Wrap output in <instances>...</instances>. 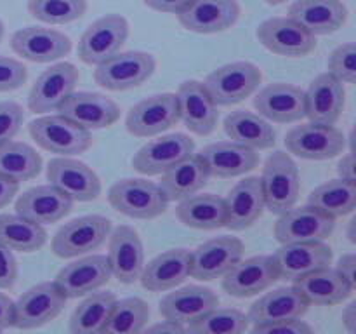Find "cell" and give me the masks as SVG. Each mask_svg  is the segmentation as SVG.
I'll return each instance as SVG.
<instances>
[{"label":"cell","mask_w":356,"mask_h":334,"mask_svg":"<svg viewBox=\"0 0 356 334\" xmlns=\"http://www.w3.org/2000/svg\"><path fill=\"white\" fill-rule=\"evenodd\" d=\"M209 177L211 174H209L204 160L200 159L198 153H191L162 174V181L159 186L162 188L167 200L179 202L200 191L207 184Z\"/></svg>","instance_id":"obj_34"},{"label":"cell","mask_w":356,"mask_h":334,"mask_svg":"<svg viewBox=\"0 0 356 334\" xmlns=\"http://www.w3.org/2000/svg\"><path fill=\"white\" fill-rule=\"evenodd\" d=\"M17 280V261L9 247L0 244V289H13Z\"/></svg>","instance_id":"obj_49"},{"label":"cell","mask_w":356,"mask_h":334,"mask_svg":"<svg viewBox=\"0 0 356 334\" xmlns=\"http://www.w3.org/2000/svg\"><path fill=\"white\" fill-rule=\"evenodd\" d=\"M177 96L179 120L197 136H209L216 131L219 120L218 104L212 101L204 82L186 80L181 84Z\"/></svg>","instance_id":"obj_24"},{"label":"cell","mask_w":356,"mask_h":334,"mask_svg":"<svg viewBox=\"0 0 356 334\" xmlns=\"http://www.w3.org/2000/svg\"><path fill=\"white\" fill-rule=\"evenodd\" d=\"M356 49L355 44L339 45L334 49L329 56V73L341 80L343 84H355L356 80V65H355Z\"/></svg>","instance_id":"obj_45"},{"label":"cell","mask_w":356,"mask_h":334,"mask_svg":"<svg viewBox=\"0 0 356 334\" xmlns=\"http://www.w3.org/2000/svg\"><path fill=\"white\" fill-rule=\"evenodd\" d=\"M294 287L305 296L309 305L334 306L346 301L351 296V285L330 267L309 271L296 278Z\"/></svg>","instance_id":"obj_35"},{"label":"cell","mask_w":356,"mask_h":334,"mask_svg":"<svg viewBox=\"0 0 356 334\" xmlns=\"http://www.w3.org/2000/svg\"><path fill=\"white\" fill-rule=\"evenodd\" d=\"M216 306H219V298L212 289L204 285H186L163 296L160 301V313L163 319L181 326H190Z\"/></svg>","instance_id":"obj_31"},{"label":"cell","mask_w":356,"mask_h":334,"mask_svg":"<svg viewBox=\"0 0 356 334\" xmlns=\"http://www.w3.org/2000/svg\"><path fill=\"white\" fill-rule=\"evenodd\" d=\"M252 333H289V334H309L313 333V327L308 326L301 319H287L278 320L271 324H261V326H252Z\"/></svg>","instance_id":"obj_48"},{"label":"cell","mask_w":356,"mask_h":334,"mask_svg":"<svg viewBox=\"0 0 356 334\" xmlns=\"http://www.w3.org/2000/svg\"><path fill=\"white\" fill-rule=\"evenodd\" d=\"M115 303H117V296L113 292H94V294L87 296L70 317V333H103V327Z\"/></svg>","instance_id":"obj_40"},{"label":"cell","mask_w":356,"mask_h":334,"mask_svg":"<svg viewBox=\"0 0 356 334\" xmlns=\"http://www.w3.org/2000/svg\"><path fill=\"white\" fill-rule=\"evenodd\" d=\"M59 115L70 118L87 131L111 127L120 118V108L113 100L99 93H75L63 100Z\"/></svg>","instance_id":"obj_16"},{"label":"cell","mask_w":356,"mask_h":334,"mask_svg":"<svg viewBox=\"0 0 356 334\" xmlns=\"http://www.w3.org/2000/svg\"><path fill=\"white\" fill-rule=\"evenodd\" d=\"M72 198L52 184L30 188L16 200V214L42 226L61 221L72 212Z\"/></svg>","instance_id":"obj_27"},{"label":"cell","mask_w":356,"mask_h":334,"mask_svg":"<svg viewBox=\"0 0 356 334\" xmlns=\"http://www.w3.org/2000/svg\"><path fill=\"white\" fill-rule=\"evenodd\" d=\"M111 278L106 256L92 254L66 264L56 275V285L65 292L66 298H79L90 294L108 284Z\"/></svg>","instance_id":"obj_25"},{"label":"cell","mask_w":356,"mask_h":334,"mask_svg":"<svg viewBox=\"0 0 356 334\" xmlns=\"http://www.w3.org/2000/svg\"><path fill=\"white\" fill-rule=\"evenodd\" d=\"M179 122L177 96L172 93L153 94L129 110L125 127L136 138H153Z\"/></svg>","instance_id":"obj_10"},{"label":"cell","mask_w":356,"mask_h":334,"mask_svg":"<svg viewBox=\"0 0 356 334\" xmlns=\"http://www.w3.org/2000/svg\"><path fill=\"white\" fill-rule=\"evenodd\" d=\"M261 44L284 58H305L316 49V37L292 17H270L256 31Z\"/></svg>","instance_id":"obj_12"},{"label":"cell","mask_w":356,"mask_h":334,"mask_svg":"<svg viewBox=\"0 0 356 334\" xmlns=\"http://www.w3.org/2000/svg\"><path fill=\"white\" fill-rule=\"evenodd\" d=\"M176 214L188 228L218 230L226 226L225 198L214 193H193L179 200Z\"/></svg>","instance_id":"obj_37"},{"label":"cell","mask_w":356,"mask_h":334,"mask_svg":"<svg viewBox=\"0 0 356 334\" xmlns=\"http://www.w3.org/2000/svg\"><path fill=\"white\" fill-rule=\"evenodd\" d=\"M306 117L309 122L323 125H336L346 104V89L341 80L322 73L309 84L305 93Z\"/></svg>","instance_id":"obj_26"},{"label":"cell","mask_w":356,"mask_h":334,"mask_svg":"<svg viewBox=\"0 0 356 334\" xmlns=\"http://www.w3.org/2000/svg\"><path fill=\"white\" fill-rule=\"evenodd\" d=\"M198 155L207 166L209 174L216 177L243 176L259 166L257 150L235 141L212 143L202 148Z\"/></svg>","instance_id":"obj_30"},{"label":"cell","mask_w":356,"mask_h":334,"mask_svg":"<svg viewBox=\"0 0 356 334\" xmlns=\"http://www.w3.org/2000/svg\"><path fill=\"white\" fill-rule=\"evenodd\" d=\"M271 257L277 267L278 278L294 282L309 271L330 267L334 253L323 242H291L282 244Z\"/></svg>","instance_id":"obj_21"},{"label":"cell","mask_w":356,"mask_h":334,"mask_svg":"<svg viewBox=\"0 0 356 334\" xmlns=\"http://www.w3.org/2000/svg\"><path fill=\"white\" fill-rule=\"evenodd\" d=\"M2 38H3V23L0 21V42H2Z\"/></svg>","instance_id":"obj_58"},{"label":"cell","mask_w":356,"mask_h":334,"mask_svg":"<svg viewBox=\"0 0 356 334\" xmlns=\"http://www.w3.org/2000/svg\"><path fill=\"white\" fill-rule=\"evenodd\" d=\"M111 232V221L104 216L89 214L65 223L52 237V253L63 260L79 257L99 249Z\"/></svg>","instance_id":"obj_6"},{"label":"cell","mask_w":356,"mask_h":334,"mask_svg":"<svg viewBox=\"0 0 356 334\" xmlns=\"http://www.w3.org/2000/svg\"><path fill=\"white\" fill-rule=\"evenodd\" d=\"M266 2L270 3V6H280V3H285L287 0H266Z\"/></svg>","instance_id":"obj_57"},{"label":"cell","mask_w":356,"mask_h":334,"mask_svg":"<svg viewBox=\"0 0 356 334\" xmlns=\"http://www.w3.org/2000/svg\"><path fill=\"white\" fill-rule=\"evenodd\" d=\"M285 146L291 155L305 160H329L346 148V138L334 125L308 124L296 125L285 136Z\"/></svg>","instance_id":"obj_9"},{"label":"cell","mask_w":356,"mask_h":334,"mask_svg":"<svg viewBox=\"0 0 356 334\" xmlns=\"http://www.w3.org/2000/svg\"><path fill=\"white\" fill-rule=\"evenodd\" d=\"M226 228L242 232L250 228L266 209L261 177L250 176L236 183L225 198Z\"/></svg>","instance_id":"obj_28"},{"label":"cell","mask_w":356,"mask_h":334,"mask_svg":"<svg viewBox=\"0 0 356 334\" xmlns=\"http://www.w3.org/2000/svg\"><path fill=\"white\" fill-rule=\"evenodd\" d=\"M14 320V301L0 292V331L13 327Z\"/></svg>","instance_id":"obj_53"},{"label":"cell","mask_w":356,"mask_h":334,"mask_svg":"<svg viewBox=\"0 0 356 334\" xmlns=\"http://www.w3.org/2000/svg\"><path fill=\"white\" fill-rule=\"evenodd\" d=\"M47 181L73 202H92L101 195L97 174L87 164L70 157H58L49 162Z\"/></svg>","instance_id":"obj_15"},{"label":"cell","mask_w":356,"mask_h":334,"mask_svg":"<svg viewBox=\"0 0 356 334\" xmlns=\"http://www.w3.org/2000/svg\"><path fill=\"white\" fill-rule=\"evenodd\" d=\"M191 277V253L186 249H169L153 257L141 271V285L146 291L165 292L176 289Z\"/></svg>","instance_id":"obj_32"},{"label":"cell","mask_w":356,"mask_h":334,"mask_svg":"<svg viewBox=\"0 0 356 334\" xmlns=\"http://www.w3.org/2000/svg\"><path fill=\"white\" fill-rule=\"evenodd\" d=\"M278 216L275 237L280 244L323 242L336 228V219L309 204L305 207H291Z\"/></svg>","instance_id":"obj_11"},{"label":"cell","mask_w":356,"mask_h":334,"mask_svg":"<svg viewBox=\"0 0 356 334\" xmlns=\"http://www.w3.org/2000/svg\"><path fill=\"white\" fill-rule=\"evenodd\" d=\"M191 2H193V0H143V3L148 6L149 9L167 14H179L181 10L186 9Z\"/></svg>","instance_id":"obj_51"},{"label":"cell","mask_w":356,"mask_h":334,"mask_svg":"<svg viewBox=\"0 0 356 334\" xmlns=\"http://www.w3.org/2000/svg\"><path fill=\"white\" fill-rule=\"evenodd\" d=\"M278 280V271L271 256L240 260L222 275V289L233 298H250L266 291Z\"/></svg>","instance_id":"obj_20"},{"label":"cell","mask_w":356,"mask_h":334,"mask_svg":"<svg viewBox=\"0 0 356 334\" xmlns=\"http://www.w3.org/2000/svg\"><path fill=\"white\" fill-rule=\"evenodd\" d=\"M334 270L351 285V289H356V256L353 253L344 254L339 261H337Z\"/></svg>","instance_id":"obj_50"},{"label":"cell","mask_w":356,"mask_h":334,"mask_svg":"<svg viewBox=\"0 0 356 334\" xmlns=\"http://www.w3.org/2000/svg\"><path fill=\"white\" fill-rule=\"evenodd\" d=\"M19 191V183L0 174V209L7 207Z\"/></svg>","instance_id":"obj_52"},{"label":"cell","mask_w":356,"mask_h":334,"mask_svg":"<svg viewBox=\"0 0 356 334\" xmlns=\"http://www.w3.org/2000/svg\"><path fill=\"white\" fill-rule=\"evenodd\" d=\"M149 320V306L141 298H125L115 303L103 327L108 334H136L145 331Z\"/></svg>","instance_id":"obj_42"},{"label":"cell","mask_w":356,"mask_h":334,"mask_svg":"<svg viewBox=\"0 0 356 334\" xmlns=\"http://www.w3.org/2000/svg\"><path fill=\"white\" fill-rule=\"evenodd\" d=\"M249 329V317L235 308H216L186 326L195 334H240Z\"/></svg>","instance_id":"obj_43"},{"label":"cell","mask_w":356,"mask_h":334,"mask_svg":"<svg viewBox=\"0 0 356 334\" xmlns=\"http://www.w3.org/2000/svg\"><path fill=\"white\" fill-rule=\"evenodd\" d=\"M108 200L115 211L132 219L159 218L169 207L162 188L141 177H125L111 184Z\"/></svg>","instance_id":"obj_2"},{"label":"cell","mask_w":356,"mask_h":334,"mask_svg":"<svg viewBox=\"0 0 356 334\" xmlns=\"http://www.w3.org/2000/svg\"><path fill=\"white\" fill-rule=\"evenodd\" d=\"M341 319H343V324L344 327H346L348 333L353 334L356 331V301H351L350 305L344 308L343 317H341Z\"/></svg>","instance_id":"obj_55"},{"label":"cell","mask_w":356,"mask_h":334,"mask_svg":"<svg viewBox=\"0 0 356 334\" xmlns=\"http://www.w3.org/2000/svg\"><path fill=\"white\" fill-rule=\"evenodd\" d=\"M31 139L45 152L59 157L80 155L92 145V134L63 115H45L28 125Z\"/></svg>","instance_id":"obj_3"},{"label":"cell","mask_w":356,"mask_h":334,"mask_svg":"<svg viewBox=\"0 0 356 334\" xmlns=\"http://www.w3.org/2000/svg\"><path fill=\"white\" fill-rule=\"evenodd\" d=\"M261 117L277 124H294L306 117L305 90L287 82H273L254 97Z\"/></svg>","instance_id":"obj_23"},{"label":"cell","mask_w":356,"mask_h":334,"mask_svg":"<svg viewBox=\"0 0 356 334\" xmlns=\"http://www.w3.org/2000/svg\"><path fill=\"white\" fill-rule=\"evenodd\" d=\"M263 80L259 66L250 61H235L211 73L204 86L218 106H232L252 96Z\"/></svg>","instance_id":"obj_5"},{"label":"cell","mask_w":356,"mask_h":334,"mask_svg":"<svg viewBox=\"0 0 356 334\" xmlns=\"http://www.w3.org/2000/svg\"><path fill=\"white\" fill-rule=\"evenodd\" d=\"M129 38V23L120 14H106L87 26L79 42V58L86 65H99L122 51Z\"/></svg>","instance_id":"obj_8"},{"label":"cell","mask_w":356,"mask_h":334,"mask_svg":"<svg viewBox=\"0 0 356 334\" xmlns=\"http://www.w3.org/2000/svg\"><path fill=\"white\" fill-rule=\"evenodd\" d=\"M10 47L31 63H52L70 54L72 40L68 35L52 28L26 26L13 35Z\"/></svg>","instance_id":"obj_19"},{"label":"cell","mask_w":356,"mask_h":334,"mask_svg":"<svg viewBox=\"0 0 356 334\" xmlns=\"http://www.w3.org/2000/svg\"><path fill=\"white\" fill-rule=\"evenodd\" d=\"M28 70L17 59L0 56V93H10L24 86Z\"/></svg>","instance_id":"obj_46"},{"label":"cell","mask_w":356,"mask_h":334,"mask_svg":"<svg viewBox=\"0 0 356 334\" xmlns=\"http://www.w3.org/2000/svg\"><path fill=\"white\" fill-rule=\"evenodd\" d=\"M240 17L236 0H193L177 14L179 24L188 31L202 35L221 33L235 26Z\"/></svg>","instance_id":"obj_22"},{"label":"cell","mask_w":356,"mask_h":334,"mask_svg":"<svg viewBox=\"0 0 356 334\" xmlns=\"http://www.w3.org/2000/svg\"><path fill=\"white\" fill-rule=\"evenodd\" d=\"M195 152V141L188 134L159 136L143 145L132 157V167L145 176H159L169 167Z\"/></svg>","instance_id":"obj_13"},{"label":"cell","mask_w":356,"mask_h":334,"mask_svg":"<svg viewBox=\"0 0 356 334\" xmlns=\"http://www.w3.org/2000/svg\"><path fill=\"white\" fill-rule=\"evenodd\" d=\"M110 233L106 260L110 264L111 277L122 284H134L139 280L145 268V247L141 237L129 225L117 226Z\"/></svg>","instance_id":"obj_17"},{"label":"cell","mask_w":356,"mask_h":334,"mask_svg":"<svg viewBox=\"0 0 356 334\" xmlns=\"http://www.w3.org/2000/svg\"><path fill=\"white\" fill-rule=\"evenodd\" d=\"M148 331L149 333H160V331H162V333H183V331H186L184 329V326H181V324H176V322H172V320H163V324H156V326H152V327H148Z\"/></svg>","instance_id":"obj_56"},{"label":"cell","mask_w":356,"mask_h":334,"mask_svg":"<svg viewBox=\"0 0 356 334\" xmlns=\"http://www.w3.org/2000/svg\"><path fill=\"white\" fill-rule=\"evenodd\" d=\"M243 250L242 240L228 235L200 244L191 253V277L205 282L221 278L236 261L242 260Z\"/></svg>","instance_id":"obj_18"},{"label":"cell","mask_w":356,"mask_h":334,"mask_svg":"<svg viewBox=\"0 0 356 334\" xmlns=\"http://www.w3.org/2000/svg\"><path fill=\"white\" fill-rule=\"evenodd\" d=\"M355 155L353 153H348L344 155L343 159L339 160L337 164V173H339L341 180H346V181H355Z\"/></svg>","instance_id":"obj_54"},{"label":"cell","mask_w":356,"mask_h":334,"mask_svg":"<svg viewBox=\"0 0 356 334\" xmlns=\"http://www.w3.org/2000/svg\"><path fill=\"white\" fill-rule=\"evenodd\" d=\"M42 170V157L26 143L7 141L0 145V174L10 180L30 181Z\"/></svg>","instance_id":"obj_41"},{"label":"cell","mask_w":356,"mask_h":334,"mask_svg":"<svg viewBox=\"0 0 356 334\" xmlns=\"http://www.w3.org/2000/svg\"><path fill=\"white\" fill-rule=\"evenodd\" d=\"M289 17L312 35H332L348 21V7L343 0H296Z\"/></svg>","instance_id":"obj_29"},{"label":"cell","mask_w":356,"mask_h":334,"mask_svg":"<svg viewBox=\"0 0 356 334\" xmlns=\"http://www.w3.org/2000/svg\"><path fill=\"white\" fill-rule=\"evenodd\" d=\"M308 204L334 219L351 214L356 207V183L339 177L320 184L309 193Z\"/></svg>","instance_id":"obj_39"},{"label":"cell","mask_w":356,"mask_h":334,"mask_svg":"<svg viewBox=\"0 0 356 334\" xmlns=\"http://www.w3.org/2000/svg\"><path fill=\"white\" fill-rule=\"evenodd\" d=\"M261 186L270 212L282 214L294 207L301 193V176L291 153L277 150L268 157L263 167Z\"/></svg>","instance_id":"obj_1"},{"label":"cell","mask_w":356,"mask_h":334,"mask_svg":"<svg viewBox=\"0 0 356 334\" xmlns=\"http://www.w3.org/2000/svg\"><path fill=\"white\" fill-rule=\"evenodd\" d=\"M28 13L47 24H68L87 13V0H28Z\"/></svg>","instance_id":"obj_44"},{"label":"cell","mask_w":356,"mask_h":334,"mask_svg":"<svg viewBox=\"0 0 356 334\" xmlns=\"http://www.w3.org/2000/svg\"><path fill=\"white\" fill-rule=\"evenodd\" d=\"M156 61L149 52H117L106 61L96 65L94 80L106 90H129L143 86L155 73Z\"/></svg>","instance_id":"obj_4"},{"label":"cell","mask_w":356,"mask_h":334,"mask_svg":"<svg viewBox=\"0 0 356 334\" xmlns=\"http://www.w3.org/2000/svg\"><path fill=\"white\" fill-rule=\"evenodd\" d=\"M79 70L72 63H56L40 73L28 94V108L33 113H47L58 110L65 97L75 90L79 84Z\"/></svg>","instance_id":"obj_14"},{"label":"cell","mask_w":356,"mask_h":334,"mask_svg":"<svg viewBox=\"0 0 356 334\" xmlns=\"http://www.w3.org/2000/svg\"><path fill=\"white\" fill-rule=\"evenodd\" d=\"M309 308L305 296L292 287H278L261 296L249 310V322L254 326L278 322L287 319H302Z\"/></svg>","instance_id":"obj_33"},{"label":"cell","mask_w":356,"mask_h":334,"mask_svg":"<svg viewBox=\"0 0 356 334\" xmlns=\"http://www.w3.org/2000/svg\"><path fill=\"white\" fill-rule=\"evenodd\" d=\"M24 113L23 108L14 101H2L0 103V145L10 141L23 125Z\"/></svg>","instance_id":"obj_47"},{"label":"cell","mask_w":356,"mask_h":334,"mask_svg":"<svg viewBox=\"0 0 356 334\" xmlns=\"http://www.w3.org/2000/svg\"><path fill=\"white\" fill-rule=\"evenodd\" d=\"M225 132L232 141L254 150H270L277 143L273 125L261 115L247 110L232 111L225 118Z\"/></svg>","instance_id":"obj_36"},{"label":"cell","mask_w":356,"mask_h":334,"mask_svg":"<svg viewBox=\"0 0 356 334\" xmlns=\"http://www.w3.org/2000/svg\"><path fill=\"white\" fill-rule=\"evenodd\" d=\"M47 242L44 226L19 214H0V244L17 253H35Z\"/></svg>","instance_id":"obj_38"},{"label":"cell","mask_w":356,"mask_h":334,"mask_svg":"<svg viewBox=\"0 0 356 334\" xmlns=\"http://www.w3.org/2000/svg\"><path fill=\"white\" fill-rule=\"evenodd\" d=\"M68 298L56 285V282H42L19 296L14 303L13 327L16 329H37L54 320L65 308Z\"/></svg>","instance_id":"obj_7"}]
</instances>
